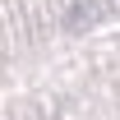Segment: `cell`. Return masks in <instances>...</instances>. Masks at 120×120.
Instances as JSON below:
<instances>
[{"label": "cell", "mask_w": 120, "mask_h": 120, "mask_svg": "<svg viewBox=\"0 0 120 120\" xmlns=\"http://www.w3.org/2000/svg\"><path fill=\"white\" fill-rule=\"evenodd\" d=\"M102 14H106V0H83L74 14L65 19V28H69V32H79V28H88V23H97Z\"/></svg>", "instance_id": "6da1fadb"}]
</instances>
